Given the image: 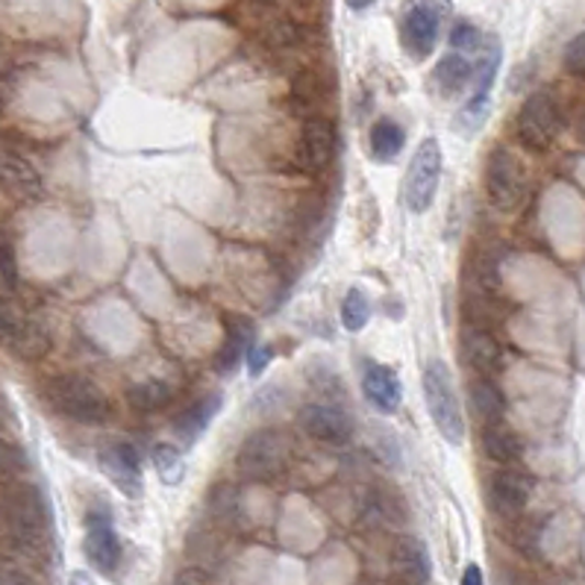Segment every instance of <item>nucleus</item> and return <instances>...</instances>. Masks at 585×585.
<instances>
[{
    "instance_id": "19",
    "label": "nucleus",
    "mask_w": 585,
    "mask_h": 585,
    "mask_svg": "<svg viewBox=\"0 0 585 585\" xmlns=\"http://www.w3.org/2000/svg\"><path fill=\"white\" fill-rule=\"evenodd\" d=\"M221 394L212 392V394H203L201 401H194L189 409L180 415L175 421V436L180 439V445L183 448H192L194 441L201 439L203 432L210 430V424L215 421V415L221 412Z\"/></svg>"
},
{
    "instance_id": "36",
    "label": "nucleus",
    "mask_w": 585,
    "mask_h": 585,
    "mask_svg": "<svg viewBox=\"0 0 585 585\" xmlns=\"http://www.w3.org/2000/svg\"><path fill=\"white\" fill-rule=\"evenodd\" d=\"M459 585H485L480 565H468L465 571H462V580H459Z\"/></svg>"
},
{
    "instance_id": "7",
    "label": "nucleus",
    "mask_w": 585,
    "mask_h": 585,
    "mask_svg": "<svg viewBox=\"0 0 585 585\" xmlns=\"http://www.w3.org/2000/svg\"><path fill=\"white\" fill-rule=\"evenodd\" d=\"M441 165H445V156H441L439 138H424L415 156H412L409 171H406V185H403V198H406V206L415 215H421L432 206L436 201V192H439L441 180Z\"/></svg>"
},
{
    "instance_id": "39",
    "label": "nucleus",
    "mask_w": 585,
    "mask_h": 585,
    "mask_svg": "<svg viewBox=\"0 0 585 585\" xmlns=\"http://www.w3.org/2000/svg\"><path fill=\"white\" fill-rule=\"evenodd\" d=\"M580 133H583V142H585V115H583V124H580Z\"/></svg>"
},
{
    "instance_id": "38",
    "label": "nucleus",
    "mask_w": 585,
    "mask_h": 585,
    "mask_svg": "<svg viewBox=\"0 0 585 585\" xmlns=\"http://www.w3.org/2000/svg\"><path fill=\"white\" fill-rule=\"evenodd\" d=\"M345 3H348L353 12H362V10H368V7H374L376 0H345Z\"/></svg>"
},
{
    "instance_id": "9",
    "label": "nucleus",
    "mask_w": 585,
    "mask_h": 585,
    "mask_svg": "<svg viewBox=\"0 0 585 585\" xmlns=\"http://www.w3.org/2000/svg\"><path fill=\"white\" fill-rule=\"evenodd\" d=\"M0 345L10 348L21 359H42L50 350V336H47L45 324L30 318L24 312L0 294Z\"/></svg>"
},
{
    "instance_id": "34",
    "label": "nucleus",
    "mask_w": 585,
    "mask_h": 585,
    "mask_svg": "<svg viewBox=\"0 0 585 585\" xmlns=\"http://www.w3.org/2000/svg\"><path fill=\"white\" fill-rule=\"evenodd\" d=\"M175 585H212V583L201 567H183V571L175 576Z\"/></svg>"
},
{
    "instance_id": "28",
    "label": "nucleus",
    "mask_w": 585,
    "mask_h": 585,
    "mask_svg": "<svg viewBox=\"0 0 585 585\" xmlns=\"http://www.w3.org/2000/svg\"><path fill=\"white\" fill-rule=\"evenodd\" d=\"M368 320H371V303H368V294L362 289H350L345 294V301H341V324L350 333H359V329L368 327Z\"/></svg>"
},
{
    "instance_id": "12",
    "label": "nucleus",
    "mask_w": 585,
    "mask_h": 585,
    "mask_svg": "<svg viewBox=\"0 0 585 585\" xmlns=\"http://www.w3.org/2000/svg\"><path fill=\"white\" fill-rule=\"evenodd\" d=\"M297 424L310 439L324 445H348L353 439V418L336 403H303Z\"/></svg>"
},
{
    "instance_id": "26",
    "label": "nucleus",
    "mask_w": 585,
    "mask_h": 585,
    "mask_svg": "<svg viewBox=\"0 0 585 585\" xmlns=\"http://www.w3.org/2000/svg\"><path fill=\"white\" fill-rule=\"evenodd\" d=\"M171 401H175V389L165 380H142L127 389V403L138 412H159Z\"/></svg>"
},
{
    "instance_id": "30",
    "label": "nucleus",
    "mask_w": 585,
    "mask_h": 585,
    "mask_svg": "<svg viewBox=\"0 0 585 585\" xmlns=\"http://www.w3.org/2000/svg\"><path fill=\"white\" fill-rule=\"evenodd\" d=\"M0 280L10 289L19 283V257H15V245L7 233H0Z\"/></svg>"
},
{
    "instance_id": "37",
    "label": "nucleus",
    "mask_w": 585,
    "mask_h": 585,
    "mask_svg": "<svg viewBox=\"0 0 585 585\" xmlns=\"http://www.w3.org/2000/svg\"><path fill=\"white\" fill-rule=\"evenodd\" d=\"M68 585H94L92 574L89 571H71V576H68Z\"/></svg>"
},
{
    "instance_id": "22",
    "label": "nucleus",
    "mask_w": 585,
    "mask_h": 585,
    "mask_svg": "<svg viewBox=\"0 0 585 585\" xmlns=\"http://www.w3.org/2000/svg\"><path fill=\"white\" fill-rule=\"evenodd\" d=\"M468 401L474 415L485 424H500L506 415V397L488 376H476L468 383Z\"/></svg>"
},
{
    "instance_id": "5",
    "label": "nucleus",
    "mask_w": 585,
    "mask_h": 585,
    "mask_svg": "<svg viewBox=\"0 0 585 585\" xmlns=\"http://www.w3.org/2000/svg\"><path fill=\"white\" fill-rule=\"evenodd\" d=\"M450 15V0H403L401 45L412 59H427L439 45V33Z\"/></svg>"
},
{
    "instance_id": "32",
    "label": "nucleus",
    "mask_w": 585,
    "mask_h": 585,
    "mask_svg": "<svg viewBox=\"0 0 585 585\" xmlns=\"http://www.w3.org/2000/svg\"><path fill=\"white\" fill-rule=\"evenodd\" d=\"M24 468H27L24 453H21L15 445H10V441L0 439V480H12V476H19Z\"/></svg>"
},
{
    "instance_id": "27",
    "label": "nucleus",
    "mask_w": 585,
    "mask_h": 585,
    "mask_svg": "<svg viewBox=\"0 0 585 585\" xmlns=\"http://www.w3.org/2000/svg\"><path fill=\"white\" fill-rule=\"evenodd\" d=\"M154 468L159 480L165 485H180L185 476V465H183V453L175 448V445H156L154 448Z\"/></svg>"
},
{
    "instance_id": "11",
    "label": "nucleus",
    "mask_w": 585,
    "mask_h": 585,
    "mask_svg": "<svg viewBox=\"0 0 585 585\" xmlns=\"http://www.w3.org/2000/svg\"><path fill=\"white\" fill-rule=\"evenodd\" d=\"M82 550H86V559H89V565L94 571H101V574L119 571L124 548H121V539L119 532H115L110 513L92 509V513L86 515V541H82Z\"/></svg>"
},
{
    "instance_id": "18",
    "label": "nucleus",
    "mask_w": 585,
    "mask_h": 585,
    "mask_svg": "<svg viewBox=\"0 0 585 585\" xmlns=\"http://www.w3.org/2000/svg\"><path fill=\"white\" fill-rule=\"evenodd\" d=\"M0 189L15 201H36L42 198V175L12 150H0Z\"/></svg>"
},
{
    "instance_id": "35",
    "label": "nucleus",
    "mask_w": 585,
    "mask_h": 585,
    "mask_svg": "<svg viewBox=\"0 0 585 585\" xmlns=\"http://www.w3.org/2000/svg\"><path fill=\"white\" fill-rule=\"evenodd\" d=\"M0 585H36L21 567H0Z\"/></svg>"
},
{
    "instance_id": "3",
    "label": "nucleus",
    "mask_w": 585,
    "mask_h": 585,
    "mask_svg": "<svg viewBox=\"0 0 585 585\" xmlns=\"http://www.w3.org/2000/svg\"><path fill=\"white\" fill-rule=\"evenodd\" d=\"M424 401L430 412L436 430L441 439L459 448L465 441V418H462V403H459L457 385L450 376V368L441 359H432L430 365L424 368Z\"/></svg>"
},
{
    "instance_id": "23",
    "label": "nucleus",
    "mask_w": 585,
    "mask_h": 585,
    "mask_svg": "<svg viewBox=\"0 0 585 585\" xmlns=\"http://www.w3.org/2000/svg\"><path fill=\"white\" fill-rule=\"evenodd\" d=\"M483 450L485 457L497 462V465H515L524 457V441L515 430H509L504 421L485 424L483 427Z\"/></svg>"
},
{
    "instance_id": "29",
    "label": "nucleus",
    "mask_w": 585,
    "mask_h": 585,
    "mask_svg": "<svg viewBox=\"0 0 585 585\" xmlns=\"http://www.w3.org/2000/svg\"><path fill=\"white\" fill-rule=\"evenodd\" d=\"M483 47H485V36L474 27V24H468V21L457 24L453 33H450V50H457V54L474 56L483 54Z\"/></svg>"
},
{
    "instance_id": "10",
    "label": "nucleus",
    "mask_w": 585,
    "mask_h": 585,
    "mask_svg": "<svg viewBox=\"0 0 585 585\" xmlns=\"http://www.w3.org/2000/svg\"><path fill=\"white\" fill-rule=\"evenodd\" d=\"M500 71V45L488 42V47H483V56L476 63L474 71V92L465 101V106L459 110L457 127L465 130V136H474L476 130L483 127V121L488 119V106H492V89Z\"/></svg>"
},
{
    "instance_id": "31",
    "label": "nucleus",
    "mask_w": 585,
    "mask_h": 585,
    "mask_svg": "<svg viewBox=\"0 0 585 585\" xmlns=\"http://www.w3.org/2000/svg\"><path fill=\"white\" fill-rule=\"evenodd\" d=\"M562 63H565V71L571 77H580L585 80V33L574 36L565 45V54H562Z\"/></svg>"
},
{
    "instance_id": "13",
    "label": "nucleus",
    "mask_w": 585,
    "mask_h": 585,
    "mask_svg": "<svg viewBox=\"0 0 585 585\" xmlns=\"http://www.w3.org/2000/svg\"><path fill=\"white\" fill-rule=\"evenodd\" d=\"M485 497H488V506H492V513L497 518L515 521V518H521L527 504H530L532 480L527 474H521V471H513V468L494 471L488 476Z\"/></svg>"
},
{
    "instance_id": "2",
    "label": "nucleus",
    "mask_w": 585,
    "mask_h": 585,
    "mask_svg": "<svg viewBox=\"0 0 585 585\" xmlns=\"http://www.w3.org/2000/svg\"><path fill=\"white\" fill-rule=\"evenodd\" d=\"M45 397L56 415L74 424L101 427L112 418V403L106 401V394L80 374L50 376L45 383Z\"/></svg>"
},
{
    "instance_id": "1",
    "label": "nucleus",
    "mask_w": 585,
    "mask_h": 585,
    "mask_svg": "<svg viewBox=\"0 0 585 585\" xmlns=\"http://www.w3.org/2000/svg\"><path fill=\"white\" fill-rule=\"evenodd\" d=\"M50 541V515L33 483H12L0 492V548L21 559H36Z\"/></svg>"
},
{
    "instance_id": "16",
    "label": "nucleus",
    "mask_w": 585,
    "mask_h": 585,
    "mask_svg": "<svg viewBox=\"0 0 585 585\" xmlns=\"http://www.w3.org/2000/svg\"><path fill=\"white\" fill-rule=\"evenodd\" d=\"M389 567L397 583L403 585H424L432 574L430 550L421 539L415 536H401L394 541L392 553H389Z\"/></svg>"
},
{
    "instance_id": "21",
    "label": "nucleus",
    "mask_w": 585,
    "mask_h": 585,
    "mask_svg": "<svg viewBox=\"0 0 585 585\" xmlns=\"http://www.w3.org/2000/svg\"><path fill=\"white\" fill-rule=\"evenodd\" d=\"M462 359L468 365L480 371V374H492L494 368L500 365V341L494 339L492 333L483 327H468L462 333V348H459Z\"/></svg>"
},
{
    "instance_id": "20",
    "label": "nucleus",
    "mask_w": 585,
    "mask_h": 585,
    "mask_svg": "<svg viewBox=\"0 0 585 585\" xmlns=\"http://www.w3.org/2000/svg\"><path fill=\"white\" fill-rule=\"evenodd\" d=\"M224 329H227V336L215 357V368H218V374H233L238 362L247 357V348L254 345V324L245 315H229L224 320Z\"/></svg>"
},
{
    "instance_id": "8",
    "label": "nucleus",
    "mask_w": 585,
    "mask_h": 585,
    "mask_svg": "<svg viewBox=\"0 0 585 585\" xmlns=\"http://www.w3.org/2000/svg\"><path fill=\"white\" fill-rule=\"evenodd\" d=\"M515 130H518V142H521L527 150H532V154L548 150L559 138V130H562V110H559L556 98L544 92V89L532 92L530 98L524 101L521 112H518Z\"/></svg>"
},
{
    "instance_id": "24",
    "label": "nucleus",
    "mask_w": 585,
    "mask_h": 585,
    "mask_svg": "<svg viewBox=\"0 0 585 585\" xmlns=\"http://www.w3.org/2000/svg\"><path fill=\"white\" fill-rule=\"evenodd\" d=\"M476 63L471 56L457 54V50H450L448 56H441L439 65H436V71H432V80L439 86L445 94H457L462 92V86L474 80Z\"/></svg>"
},
{
    "instance_id": "25",
    "label": "nucleus",
    "mask_w": 585,
    "mask_h": 585,
    "mask_svg": "<svg viewBox=\"0 0 585 585\" xmlns=\"http://www.w3.org/2000/svg\"><path fill=\"white\" fill-rule=\"evenodd\" d=\"M368 145H371V156L376 162H394V156H401V150L406 147V130L394 119H380L368 133Z\"/></svg>"
},
{
    "instance_id": "4",
    "label": "nucleus",
    "mask_w": 585,
    "mask_h": 585,
    "mask_svg": "<svg viewBox=\"0 0 585 585\" xmlns=\"http://www.w3.org/2000/svg\"><path fill=\"white\" fill-rule=\"evenodd\" d=\"M292 439L283 430L266 427V430L250 432L241 448H238L236 465L245 480L254 483H271L292 465Z\"/></svg>"
},
{
    "instance_id": "6",
    "label": "nucleus",
    "mask_w": 585,
    "mask_h": 585,
    "mask_svg": "<svg viewBox=\"0 0 585 585\" xmlns=\"http://www.w3.org/2000/svg\"><path fill=\"white\" fill-rule=\"evenodd\" d=\"M485 192L488 201L497 212H515L521 210L530 192V180L524 171L521 159L506 150V147H494L485 162Z\"/></svg>"
},
{
    "instance_id": "17",
    "label": "nucleus",
    "mask_w": 585,
    "mask_h": 585,
    "mask_svg": "<svg viewBox=\"0 0 585 585\" xmlns=\"http://www.w3.org/2000/svg\"><path fill=\"white\" fill-rule=\"evenodd\" d=\"M362 394L383 415H394L403 403V383L397 371L383 362H365L362 368Z\"/></svg>"
},
{
    "instance_id": "14",
    "label": "nucleus",
    "mask_w": 585,
    "mask_h": 585,
    "mask_svg": "<svg viewBox=\"0 0 585 585\" xmlns=\"http://www.w3.org/2000/svg\"><path fill=\"white\" fill-rule=\"evenodd\" d=\"M101 471L110 476V483L119 488L124 497H142L145 492V476H142V462L138 450L127 441H110L98 453Z\"/></svg>"
},
{
    "instance_id": "40",
    "label": "nucleus",
    "mask_w": 585,
    "mask_h": 585,
    "mask_svg": "<svg viewBox=\"0 0 585 585\" xmlns=\"http://www.w3.org/2000/svg\"><path fill=\"white\" fill-rule=\"evenodd\" d=\"M271 3H285V0H271Z\"/></svg>"
},
{
    "instance_id": "33",
    "label": "nucleus",
    "mask_w": 585,
    "mask_h": 585,
    "mask_svg": "<svg viewBox=\"0 0 585 585\" xmlns=\"http://www.w3.org/2000/svg\"><path fill=\"white\" fill-rule=\"evenodd\" d=\"M247 374L250 376H262V371L268 368V362H271V348L268 345H250L247 348Z\"/></svg>"
},
{
    "instance_id": "15",
    "label": "nucleus",
    "mask_w": 585,
    "mask_h": 585,
    "mask_svg": "<svg viewBox=\"0 0 585 585\" xmlns=\"http://www.w3.org/2000/svg\"><path fill=\"white\" fill-rule=\"evenodd\" d=\"M336 156V127L324 115H315L303 124L297 142V162L303 171H324Z\"/></svg>"
}]
</instances>
